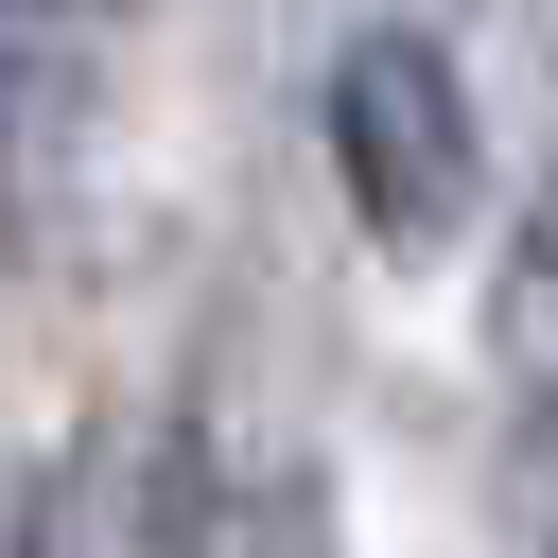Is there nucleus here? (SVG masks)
Segmentation results:
<instances>
[{
  "label": "nucleus",
  "mask_w": 558,
  "mask_h": 558,
  "mask_svg": "<svg viewBox=\"0 0 558 558\" xmlns=\"http://www.w3.org/2000/svg\"><path fill=\"white\" fill-rule=\"evenodd\" d=\"M314 140H331V192H349V227H366L384 262H436V244L488 209V122H471V70H453V35H418V17H366V35L331 52Z\"/></svg>",
  "instance_id": "1"
},
{
  "label": "nucleus",
  "mask_w": 558,
  "mask_h": 558,
  "mask_svg": "<svg viewBox=\"0 0 558 558\" xmlns=\"http://www.w3.org/2000/svg\"><path fill=\"white\" fill-rule=\"evenodd\" d=\"M35 17H87V0H35Z\"/></svg>",
  "instance_id": "2"
}]
</instances>
